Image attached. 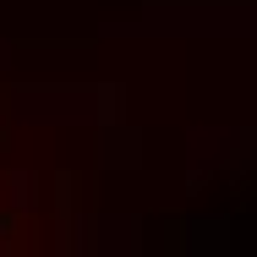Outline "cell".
Here are the masks:
<instances>
[{
  "instance_id": "6da1fadb",
  "label": "cell",
  "mask_w": 257,
  "mask_h": 257,
  "mask_svg": "<svg viewBox=\"0 0 257 257\" xmlns=\"http://www.w3.org/2000/svg\"><path fill=\"white\" fill-rule=\"evenodd\" d=\"M17 230H22V219H17V192L0 181V252L11 246V235H17Z\"/></svg>"
}]
</instances>
